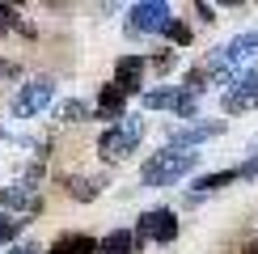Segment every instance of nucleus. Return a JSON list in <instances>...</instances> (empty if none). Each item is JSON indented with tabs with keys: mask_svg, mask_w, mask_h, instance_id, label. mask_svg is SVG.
I'll list each match as a JSON object with an SVG mask.
<instances>
[{
	"mask_svg": "<svg viewBox=\"0 0 258 254\" xmlns=\"http://www.w3.org/2000/svg\"><path fill=\"white\" fill-rule=\"evenodd\" d=\"M195 161H199V153H182V148L157 153L153 161L140 169V182H144V186H169V182H178L182 174H190V169H195Z\"/></svg>",
	"mask_w": 258,
	"mask_h": 254,
	"instance_id": "obj_1",
	"label": "nucleus"
},
{
	"mask_svg": "<svg viewBox=\"0 0 258 254\" xmlns=\"http://www.w3.org/2000/svg\"><path fill=\"white\" fill-rule=\"evenodd\" d=\"M140 136H144V119H136V114H127L123 123L106 127V132H102V140H98V153H102V161H123L127 153H136Z\"/></svg>",
	"mask_w": 258,
	"mask_h": 254,
	"instance_id": "obj_2",
	"label": "nucleus"
},
{
	"mask_svg": "<svg viewBox=\"0 0 258 254\" xmlns=\"http://www.w3.org/2000/svg\"><path fill=\"white\" fill-rule=\"evenodd\" d=\"M245 55H258V30H250V34H237V38L224 42V47H216L208 59H203V72H208V77H220L224 68L241 64Z\"/></svg>",
	"mask_w": 258,
	"mask_h": 254,
	"instance_id": "obj_3",
	"label": "nucleus"
},
{
	"mask_svg": "<svg viewBox=\"0 0 258 254\" xmlns=\"http://www.w3.org/2000/svg\"><path fill=\"white\" fill-rule=\"evenodd\" d=\"M132 237H136V250L144 246L148 237H153L157 246H169V241L178 237V216H174V208H153V212H144Z\"/></svg>",
	"mask_w": 258,
	"mask_h": 254,
	"instance_id": "obj_4",
	"label": "nucleus"
},
{
	"mask_svg": "<svg viewBox=\"0 0 258 254\" xmlns=\"http://www.w3.org/2000/svg\"><path fill=\"white\" fill-rule=\"evenodd\" d=\"M169 21H174V13H169V5H161V0H140V5L127 9V30H132V34H161Z\"/></svg>",
	"mask_w": 258,
	"mask_h": 254,
	"instance_id": "obj_5",
	"label": "nucleus"
},
{
	"mask_svg": "<svg viewBox=\"0 0 258 254\" xmlns=\"http://www.w3.org/2000/svg\"><path fill=\"white\" fill-rule=\"evenodd\" d=\"M51 98H55V85H51L47 77H38V81L21 85V89L13 93V114L17 119H34V114H42L51 106Z\"/></svg>",
	"mask_w": 258,
	"mask_h": 254,
	"instance_id": "obj_6",
	"label": "nucleus"
},
{
	"mask_svg": "<svg viewBox=\"0 0 258 254\" xmlns=\"http://www.w3.org/2000/svg\"><path fill=\"white\" fill-rule=\"evenodd\" d=\"M93 119H110V127L127 119V98L119 93V85H114V81H110V85H102L98 106H93Z\"/></svg>",
	"mask_w": 258,
	"mask_h": 254,
	"instance_id": "obj_7",
	"label": "nucleus"
},
{
	"mask_svg": "<svg viewBox=\"0 0 258 254\" xmlns=\"http://www.w3.org/2000/svg\"><path fill=\"white\" fill-rule=\"evenodd\" d=\"M140 77H144V59H140V55H123L119 64H114V85H119L123 98H132V93L144 89V81H140Z\"/></svg>",
	"mask_w": 258,
	"mask_h": 254,
	"instance_id": "obj_8",
	"label": "nucleus"
},
{
	"mask_svg": "<svg viewBox=\"0 0 258 254\" xmlns=\"http://www.w3.org/2000/svg\"><path fill=\"white\" fill-rule=\"evenodd\" d=\"M224 132V123H190V127H182V132H174L169 136V148H195V144H203V140H216V136Z\"/></svg>",
	"mask_w": 258,
	"mask_h": 254,
	"instance_id": "obj_9",
	"label": "nucleus"
},
{
	"mask_svg": "<svg viewBox=\"0 0 258 254\" xmlns=\"http://www.w3.org/2000/svg\"><path fill=\"white\" fill-rule=\"evenodd\" d=\"M224 114H245V110H258V85H233L229 93L220 98Z\"/></svg>",
	"mask_w": 258,
	"mask_h": 254,
	"instance_id": "obj_10",
	"label": "nucleus"
},
{
	"mask_svg": "<svg viewBox=\"0 0 258 254\" xmlns=\"http://www.w3.org/2000/svg\"><path fill=\"white\" fill-rule=\"evenodd\" d=\"M51 254H98V237H85V233H63V237H55Z\"/></svg>",
	"mask_w": 258,
	"mask_h": 254,
	"instance_id": "obj_11",
	"label": "nucleus"
},
{
	"mask_svg": "<svg viewBox=\"0 0 258 254\" xmlns=\"http://www.w3.org/2000/svg\"><path fill=\"white\" fill-rule=\"evenodd\" d=\"M98 254H136V237L127 229H114L106 237H98Z\"/></svg>",
	"mask_w": 258,
	"mask_h": 254,
	"instance_id": "obj_12",
	"label": "nucleus"
},
{
	"mask_svg": "<svg viewBox=\"0 0 258 254\" xmlns=\"http://www.w3.org/2000/svg\"><path fill=\"white\" fill-rule=\"evenodd\" d=\"M241 178V169H216V174H208V178H199L195 190H220V186H229V182H237Z\"/></svg>",
	"mask_w": 258,
	"mask_h": 254,
	"instance_id": "obj_13",
	"label": "nucleus"
},
{
	"mask_svg": "<svg viewBox=\"0 0 258 254\" xmlns=\"http://www.w3.org/2000/svg\"><path fill=\"white\" fill-rule=\"evenodd\" d=\"M182 98V89H153V93H144V106H153V110H174Z\"/></svg>",
	"mask_w": 258,
	"mask_h": 254,
	"instance_id": "obj_14",
	"label": "nucleus"
},
{
	"mask_svg": "<svg viewBox=\"0 0 258 254\" xmlns=\"http://www.w3.org/2000/svg\"><path fill=\"white\" fill-rule=\"evenodd\" d=\"M59 119H63V123H85V119H93V110H89L85 102L68 98V102H59Z\"/></svg>",
	"mask_w": 258,
	"mask_h": 254,
	"instance_id": "obj_15",
	"label": "nucleus"
},
{
	"mask_svg": "<svg viewBox=\"0 0 258 254\" xmlns=\"http://www.w3.org/2000/svg\"><path fill=\"white\" fill-rule=\"evenodd\" d=\"M161 34H165L169 42H174V47H186V42H190V26H186V21H178V17H174V21H169L165 30H161Z\"/></svg>",
	"mask_w": 258,
	"mask_h": 254,
	"instance_id": "obj_16",
	"label": "nucleus"
},
{
	"mask_svg": "<svg viewBox=\"0 0 258 254\" xmlns=\"http://www.w3.org/2000/svg\"><path fill=\"white\" fill-rule=\"evenodd\" d=\"M26 195H30V186L13 182V186H5V195H0V204H5V208H26Z\"/></svg>",
	"mask_w": 258,
	"mask_h": 254,
	"instance_id": "obj_17",
	"label": "nucleus"
},
{
	"mask_svg": "<svg viewBox=\"0 0 258 254\" xmlns=\"http://www.w3.org/2000/svg\"><path fill=\"white\" fill-rule=\"evenodd\" d=\"M21 225H26V220H17V216H9V212H0V241H13L17 233H21Z\"/></svg>",
	"mask_w": 258,
	"mask_h": 254,
	"instance_id": "obj_18",
	"label": "nucleus"
},
{
	"mask_svg": "<svg viewBox=\"0 0 258 254\" xmlns=\"http://www.w3.org/2000/svg\"><path fill=\"white\" fill-rule=\"evenodd\" d=\"M98 186H102V182H93V186H89L85 178H77V182H72V199H93V195H98Z\"/></svg>",
	"mask_w": 258,
	"mask_h": 254,
	"instance_id": "obj_19",
	"label": "nucleus"
},
{
	"mask_svg": "<svg viewBox=\"0 0 258 254\" xmlns=\"http://www.w3.org/2000/svg\"><path fill=\"white\" fill-rule=\"evenodd\" d=\"M174 114L190 119V114H195V93H186V89H182V98H178V106H174Z\"/></svg>",
	"mask_w": 258,
	"mask_h": 254,
	"instance_id": "obj_20",
	"label": "nucleus"
},
{
	"mask_svg": "<svg viewBox=\"0 0 258 254\" xmlns=\"http://www.w3.org/2000/svg\"><path fill=\"white\" fill-rule=\"evenodd\" d=\"M254 174H258V148H254V153H250V161L241 165V178H254Z\"/></svg>",
	"mask_w": 258,
	"mask_h": 254,
	"instance_id": "obj_21",
	"label": "nucleus"
},
{
	"mask_svg": "<svg viewBox=\"0 0 258 254\" xmlns=\"http://www.w3.org/2000/svg\"><path fill=\"white\" fill-rule=\"evenodd\" d=\"M153 64H157V72H169V68H174V55H157Z\"/></svg>",
	"mask_w": 258,
	"mask_h": 254,
	"instance_id": "obj_22",
	"label": "nucleus"
},
{
	"mask_svg": "<svg viewBox=\"0 0 258 254\" xmlns=\"http://www.w3.org/2000/svg\"><path fill=\"white\" fill-rule=\"evenodd\" d=\"M195 13H199V21H216L212 17V5H195Z\"/></svg>",
	"mask_w": 258,
	"mask_h": 254,
	"instance_id": "obj_23",
	"label": "nucleus"
},
{
	"mask_svg": "<svg viewBox=\"0 0 258 254\" xmlns=\"http://www.w3.org/2000/svg\"><path fill=\"white\" fill-rule=\"evenodd\" d=\"M5 254H38L34 246H13V250H5Z\"/></svg>",
	"mask_w": 258,
	"mask_h": 254,
	"instance_id": "obj_24",
	"label": "nucleus"
},
{
	"mask_svg": "<svg viewBox=\"0 0 258 254\" xmlns=\"http://www.w3.org/2000/svg\"><path fill=\"white\" fill-rule=\"evenodd\" d=\"M241 254H258V246H245V250H241Z\"/></svg>",
	"mask_w": 258,
	"mask_h": 254,
	"instance_id": "obj_25",
	"label": "nucleus"
},
{
	"mask_svg": "<svg viewBox=\"0 0 258 254\" xmlns=\"http://www.w3.org/2000/svg\"><path fill=\"white\" fill-rule=\"evenodd\" d=\"M5 72H13V68H9V64H0V77H5Z\"/></svg>",
	"mask_w": 258,
	"mask_h": 254,
	"instance_id": "obj_26",
	"label": "nucleus"
}]
</instances>
